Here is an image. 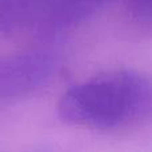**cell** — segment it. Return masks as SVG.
<instances>
[{"instance_id": "cell-1", "label": "cell", "mask_w": 152, "mask_h": 152, "mask_svg": "<svg viewBox=\"0 0 152 152\" xmlns=\"http://www.w3.org/2000/svg\"><path fill=\"white\" fill-rule=\"evenodd\" d=\"M152 111V84L132 69H110L71 87L59 102L64 121L112 131L129 127Z\"/></svg>"}, {"instance_id": "cell-2", "label": "cell", "mask_w": 152, "mask_h": 152, "mask_svg": "<svg viewBox=\"0 0 152 152\" xmlns=\"http://www.w3.org/2000/svg\"><path fill=\"white\" fill-rule=\"evenodd\" d=\"M110 0H4L0 32L7 36L56 34L72 29Z\"/></svg>"}, {"instance_id": "cell-4", "label": "cell", "mask_w": 152, "mask_h": 152, "mask_svg": "<svg viewBox=\"0 0 152 152\" xmlns=\"http://www.w3.org/2000/svg\"><path fill=\"white\" fill-rule=\"evenodd\" d=\"M129 10L137 23L152 26V0H129Z\"/></svg>"}, {"instance_id": "cell-5", "label": "cell", "mask_w": 152, "mask_h": 152, "mask_svg": "<svg viewBox=\"0 0 152 152\" xmlns=\"http://www.w3.org/2000/svg\"><path fill=\"white\" fill-rule=\"evenodd\" d=\"M3 3H4V0H0V11H1V7H3Z\"/></svg>"}, {"instance_id": "cell-3", "label": "cell", "mask_w": 152, "mask_h": 152, "mask_svg": "<svg viewBox=\"0 0 152 152\" xmlns=\"http://www.w3.org/2000/svg\"><path fill=\"white\" fill-rule=\"evenodd\" d=\"M51 74L52 61L44 53L0 56V107L31 95Z\"/></svg>"}]
</instances>
